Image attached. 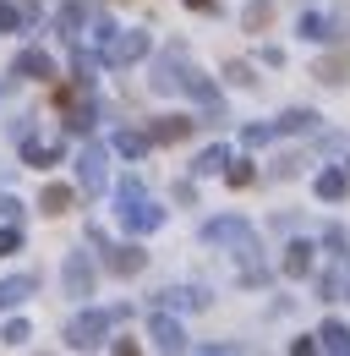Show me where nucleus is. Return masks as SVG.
<instances>
[{"label":"nucleus","mask_w":350,"mask_h":356,"mask_svg":"<svg viewBox=\"0 0 350 356\" xmlns=\"http://www.w3.org/2000/svg\"><path fill=\"white\" fill-rule=\"evenodd\" d=\"M148 44H153L148 33H137V28H131V33H121V28H115V39L99 49V55H104V66H137V60L148 55Z\"/></svg>","instance_id":"obj_5"},{"label":"nucleus","mask_w":350,"mask_h":356,"mask_svg":"<svg viewBox=\"0 0 350 356\" xmlns=\"http://www.w3.org/2000/svg\"><path fill=\"white\" fill-rule=\"evenodd\" d=\"M224 165H230V148H224V143H214V148H203V154H197L192 176H219Z\"/></svg>","instance_id":"obj_19"},{"label":"nucleus","mask_w":350,"mask_h":356,"mask_svg":"<svg viewBox=\"0 0 350 356\" xmlns=\"http://www.w3.org/2000/svg\"><path fill=\"white\" fill-rule=\"evenodd\" d=\"M142 264H148V252H142L137 241L110 247V252H104V268H110V274H121V280H126V274H142Z\"/></svg>","instance_id":"obj_9"},{"label":"nucleus","mask_w":350,"mask_h":356,"mask_svg":"<svg viewBox=\"0 0 350 356\" xmlns=\"http://www.w3.org/2000/svg\"><path fill=\"white\" fill-rule=\"evenodd\" d=\"M115 197H121V209H115V214H121V225H126L131 236H148V230H159V225H165V209H159L153 197H142V181H137V176L121 181V186H115Z\"/></svg>","instance_id":"obj_1"},{"label":"nucleus","mask_w":350,"mask_h":356,"mask_svg":"<svg viewBox=\"0 0 350 356\" xmlns=\"http://www.w3.org/2000/svg\"><path fill=\"white\" fill-rule=\"evenodd\" d=\"M17 22H22V11L11 0H0V33H17Z\"/></svg>","instance_id":"obj_32"},{"label":"nucleus","mask_w":350,"mask_h":356,"mask_svg":"<svg viewBox=\"0 0 350 356\" xmlns=\"http://www.w3.org/2000/svg\"><path fill=\"white\" fill-rule=\"evenodd\" d=\"M0 340H6V346H11V351H17V346H28V340H33V329H28V323H22V318H11V323H6V329H0Z\"/></svg>","instance_id":"obj_27"},{"label":"nucleus","mask_w":350,"mask_h":356,"mask_svg":"<svg viewBox=\"0 0 350 356\" xmlns=\"http://www.w3.org/2000/svg\"><path fill=\"white\" fill-rule=\"evenodd\" d=\"M345 285H350V268H345Z\"/></svg>","instance_id":"obj_37"},{"label":"nucleus","mask_w":350,"mask_h":356,"mask_svg":"<svg viewBox=\"0 0 350 356\" xmlns=\"http://www.w3.org/2000/svg\"><path fill=\"white\" fill-rule=\"evenodd\" d=\"M312 77H317V83H334V88H340V83H350V49H340V55H323V60L312 66Z\"/></svg>","instance_id":"obj_13"},{"label":"nucleus","mask_w":350,"mask_h":356,"mask_svg":"<svg viewBox=\"0 0 350 356\" xmlns=\"http://www.w3.org/2000/svg\"><path fill=\"white\" fill-rule=\"evenodd\" d=\"M323 247H328V252L345 264V230H340V225H328V230H323Z\"/></svg>","instance_id":"obj_30"},{"label":"nucleus","mask_w":350,"mask_h":356,"mask_svg":"<svg viewBox=\"0 0 350 356\" xmlns=\"http://www.w3.org/2000/svg\"><path fill=\"white\" fill-rule=\"evenodd\" d=\"M224 181H230V186H252V181H258V170H252L247 159H235V165H224Z\"/></svg>","instance_id":"obj_28"},{"label":"nucleus","mask_w":350,"mask_h":356,"mask_svg":"<svg viewBox=\"0 0 350 356\" xmlns=\"http://www.w3.org/2000/svg\"><path fill=\"white\" fill-rule=\"evenodd\" d=\"M83 22H88V6H83V0H72V6L55 17V28H60L66 39H77V28H83Z\"/></svg>","instance_id":"obj_23"},{"label":"nucleus","mask_w":350,"mask_h":356,"mask_svg":"<svg viewBox=\"0 0 350 356\" xmlns=\"http://www.w3.org/2000/svg\"><path fill=\"white\" fill-rule=\"evenodd\" d=\"M6 132H11V143H28V137H33V115H17Z\"/></svg>","instance_id":"obj_34"},{"label":"nucleus","mask_w":350,"mask_h":356,"mask_svg":"<svg viewBox=\"0 0 350 356\" xmlns=\"http://www.w3.org/2000/svg\"><path fill=\"white\" fill-rule=\"evenodd\" d=\"M268 17H274V0H252V6L241 11V22H247L252 33H262V28H268Z\"/></svg>","instance_id":"obj_25"},{"label":"nucleus","mask_w":350,"mask_h":356,"mask_svg":"<svg viewBox=\"0 0 350 356\" xmlns=\"http://www.w3.org/2000/svg\"><path fill=\"white\" fill-rule=\"evenodd\" d=\"M312 127H317L312 110H285V115L274 121V132H312Z\"/></svg>","instance_id":"obj_24"},{"label":"nucleus","mask_w":350,"mask_h":356,"mask_svg":"<svg viewBox=\"0 0 350 356\" xmlns=\"http://www.w3.org/2000/svg\"><path fill=\"white\" fill-rule=\"evenodd\" d=\"M224 77H230V83H235V88H252V83H258V77H252V66H247V60H230V66H224Z\"/></svg>","instance_id":"obj_29"},{"label":"nucleus","mask_w":350,"mask_h":356,"mask_svg":"<svg viewBox=\"0 0 350 356\" xmlns=\"http://www.w3.org/2000/svg\"><path fill=\"white\" fill-rule=\"evenodd\" d=\"M110 323H115V312H77V318L66 323V346H72V351H93V346H104Z\"/></svg>","instance_id":"obj_2"},{"label":"nucleus","mask_w":350,"mask_h":356,"mask_svg":"<svg viewBox=\"0 0 350 356\" xmlns=\"http://www.w3.org/2000/svg\"><path fill=\"white\" fill-rule=\"evenodd\" d=\"M104 181H110V148L104 143H88L83 154H77V186H83L88 197H99Z\"/></svg>","instance_id":"obj_3"},{"label":"nucleus","mask_w":350,"mask_h":356,"mask_svg":"<svg viewBox=\"0 0 350 356\" xmlns=\"http://www.w3.org/2000/svg\"><path fill=\"white\" fill-rule=\"evenodd\" d=\"M181 72H186V66H181V60H170V55H165V60L153 66V93H175V88H181Z\"/></svg>","instance_id":"obj_20"},{"label":"nucleus","mask_w":350,"mask_h":356,"mask_svg":"<svg viewBox=\"0 0 350 356\" xmlns=\"http://www.w3.org/2000/svg\"><path fill=\"white\" fill-rule=\"evenodd\" d=\"M148 340H153L159 351H186V346H192V340H186V329L175 323L170 312H153V318H148Z\"/></svg>","instance_id":"obj_8"},{"label":"nucleus","mask_w":350,"mask_h":356,"mask_svg":"<svg viewBox=\"0 0 350 356\" xmlns=\"http://www.w3.org/2000/svg\"><path fill=\"white\" fill-rule=\"evenodd\" d=\"M60 280H66V296H93V258L88 252H72L66 258V268H60Z\"/></svg>","instance_id":"obj_6"},{"label":"nucleus","mask_w":350,"mask_h":356,"mask_svg":"<svg viewBox=\"0 0 350 356\" xmlns=\"http://www.w3.org/2000/svg\"><path fill=\"white\" fill-rule=\"evenodd\" d=\"M186 11H219V0H186Z\"/></svg>","instance_id":"obj_35"},{"label":"nucleus","mask_w":350,"mask_h":356,"mask_svg":"<svg viewBox=\"0 0 350 356\" xmlns=\"http://www.w3.org/2000/svg\"><path fill=\"white\" fill-rule=\"evenodd\" d=\"M22 159H28L33 170H49V165L60 159V148H49V143H39V137H28V143H22Z\"/></svg>","instance_id":"obj_21"},{"label":"nucleus","mask_w":350,"mask_h":356,"mask_svg":"<svg viewBox=\"0 0 350 356\" xmlns=\"http://www.w3.org/2000/svg\"><path fill=\"white\" fill-rule=\"evenodd\" d=\"M11 77H17V83H49V77H55V60H49L44 49H22V55L11 60Z\"/></svg>","instance_id":"obj_7"},{"label":"nucleus","mask_w":350,"mask_h":356,"mask_svg":"<svg viewBox=\"0 0 350 356\" xmlns=\"http://www.w3.org/2000/svg\"><path fill=\"white\" fill-rule=\"evenodd\" d=\"M181 93H186V99H197L208 121H224V99H219V88L197 72V66H186V72H181Z\"/></svg>","instance_id":"obj_4"},{"label":"nucleus","mask_w":350,"mask_h":356,"mask_svg":"<svg viewBox=\"0 0 350 356\" xmlns=\"http://www.w3.org/2000/svg\"><path fill=\"white\" fill-rule=\"evenodd\" d=\"M11 252H22V220L0 225V258H11Z\"/></svg>","instance_id":"obj_26"},{"label":"nucleus","mask_w":350,"mask_h":356,"mask_svg":"<svg viewBox=\"0 0 350 356\" xmlns=\"http://www.w3.org/2000/svg\"><path fill=\"white\" fill-rule=\"evenodd\" d=\"M241 236H252V225L241 220V214H224V220L203 225V241H241Z\"/></svg>","instance_id":"obj_10"},{"label":"nucleus","mask_w":350,"mask_h":356,"mask_svg":"<svg viewBox=\"0 0 350 356\" xmlns=\"http://www.w3.org/2000/svg\"><path fill=\"white\" fill-rule=\"evenodd\" d=\"M39 291V274H11V280H0V307H17V302H28Z\"/></svg>","instance_id":"obj_14"},{"label":"nucleus","mask_w":350,"mask_h":356,"mask_svg":"<svg viewBox=\"0 0 350 356\" xmlns=\"http://www.w3.org/2000/svg\"><path fill=\"white\" fill-rule=\"evenodd\" d=\"M317 346H323V351H350V329H345V323H334V318H328V323L317 329Z\"/></svg>","instance_id":"obj_22"},{"label":"nucleus","mask_w":350,"mask_h":356,"mask_svg":"<svg viewBox=\"0 0 350 356\" xmlns=\"http://www.w3.org/2000/svg\"><path fill=\"white\" fill-rule=\"evenodd\" d=\"M159 307H208V291H197V285H181V291H159Z\"/></svg>","instance_id":"obj_18"},{"label":"nucleus","mask_w":350,"mask_h":356,"mask_svg":"<svg viewBox=\"0 0 350 356\" xmlns=\"http://www.w3.org/2000/svg\"><path fill=\"white\" fill-rule=\"evenodd\" d=\"M72 203H77V192H72V186H60V181H49V186L39 192V214H55V220H60V214H72Z\"/></svg>","instance_id":"obj_11"},{"label":"nucleus","mask_w":350,"mask_h":356,"mask_svg":"<svg viewBox=\"0 0 350 356\" xmlns=\"http://www.w3.org/2000/svg\"><path fill=\"white\" fill-rule=\"evenodd\" d=\"M241 137H247V148H262L268 137H279V132H274V127H258V121H252V127H247Z\"/></svg>","instance_id":"obj_33"},{"label":"nucleus","mask_w":350,"mask_h":356,"mask_svg":"<svg viewBox=\"0 0 350 356\" xmlns=\"http://www.w3.org/2000/svg\"><path fill=\"white\" fill-rule=\"evenodd\" d=\"M192 127H197L192 115H159V121L148 127V137H153V143H181V137H192Z\"/></svg>","instance_id":"obj_12"},{"label":"nucleus","mask_w":350,"mask_h":356,"mask_svg":"<svg viewBox=\"0 0 350 356\" xmlns=\"http://www.w3.org/2000/svg\"><path fill=\"white\" fill-rule=\"evenodd\" d=\"M148 148H153V137H148V132H126V127H121V132L110 137V154H121V159H142Z\"/></svg>","instance_id":"obj_15"},{"label":"nucleus","mask_w":350,"mask_h":356,"mask_svg":"<svg viewBox=\"0 0 350 356\" xmlns=\"http://www.w3.org/2000/svg\"><path fill=\"white\" fill-rule=\"evenodd\" d=\"M345 186H350V170H323V176L312 181V192H317L323 203H340V197H345Z\"/></svg>","instance_id":"obj_17"},{"label":"nucleus","mask_w":350,"mask_h":356,"mask_svg":"<svg viewBox=\"0 0 350 356\" xmlns=\"http://www.w3.org/2000/svg\"><path fill=\"white\" fill-rule=\"evenodd\" d=\"M11 88H17V77H6V83H0V99H6V93H11Z\"/></svg>","instance_id":"obj_36"},{"label":"nucleus","mask_w":350,"mask_h":356,"mask_svg":"<svg viewBox=\"0 0 350 356\" xmlns=\"http://www.w3.org/2000/svg\"><path fill=\"white\" fill-rule=\"evenodd\" d=\"M301 165H306L301 154H285V159H274V176H279V181H290L296 170H301Z\"/></svg>","instance_id":"obj_31"},{"label":"nucleus","mask_w":350,"mask_h":356,"mask_svg":"<svg viewBox=\"0 0 350 356\" xmlns=\"http://www.w3.org/2000/svg\"><path fill=\"white\" fill-rule=\"evenodd\" d=\"M279 268H285L290 280L312 274V241H290V247H285V258H279Z\"/></svg>","instance_id":"obj_16"}]
</instances>
